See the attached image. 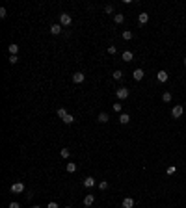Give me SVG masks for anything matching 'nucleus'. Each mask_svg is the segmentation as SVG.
Segmentation results:
<instances>
[{"mask_svg":"<svg viewBox=\"0 0 186 208\" xmlns=\"http://www.w3.org/2000/svg\"><path fill=\"white\" fill-rule=\"evenodd\" d=\"M134 59V54L130 52V50H125L123 52V62H132Z\"/></svg>","mask_w":186,"mask_h":208,"instance_id":"16","label":"nucleus"},{"mask_svg":"<svg viewBox=\"0 0 186 208\" xmlns=\"http://www.w3.org/2000/svg\"><path fill=\"white\" fill-rule=\"evenodd\" d=\"M121 204H123V208H132V206H134V199H132V197H125Z\"/></svg>","mask_w":186,"mask_h":208,"instance_id":"11","label":"nucleus"},{"mask_svg":"<svg viewBox=\"0 0 186 208\" xmlns=\"http://www.w3.org/2000/svg\"><path fill=\"white\" fill-rule=\"evenodd\" d=\"M84 80H86V74H84V72H74V74H73V82H74V84H82Z\"/></svg>","mask_w":186,"mask_h":208,"instance_id":"5","label":"nucleus"},{"mask_svg":"<svg viewBox=\"0 0 186 208\" xmlns=\"http://www.w3.org/2000/svg\"><path fill=\"white\" fill-rule=\"evenodd\" d=\"M60 154H61V158H69L71 156V151H69V149H61Z\"/></svg>","mask_w":186,"mask_h":208,"instance_id":"23","label":"nucleus"},{"mask_svg":"<svg viewBox=\"0 0 186 208\" xmlns=\"http://www.w3.org/2000/svg\"><path fill=\"white\" fill-rule=\"evenodd\" d=\"M112 78H114V80H115V82H119V80H121V78H123V72H121V71H119V69H117V71H114V74H112Z\"/></svg>","mask_w":186,"mask_h":208,"instance_id":"20","label":"nucleus"},{"mask_svg":"<svg viewBox=\"0 0 186 208\" xmlns=\"http://www.w3.org/2000/svg\"><path fill=\"white\" fill-rule=\"evenodd\" d=\"M17 62H19V58H17V56H9V63H11V65H15Z\"/></svg>","mask_w":186,"mask_h":208,"instance_id":"30","label":"nucleus"},{"mask_svg":"<svg viewBox=\"0 0 186 208\" xmlns=\"http://www.w3.org/2000/svg\"><path fill=\"white\" fill-rule=\"evenodd\" d=\"M61 121H64L65 125H73V123H74V117H73L71 113H67V115H65L64 119H61Z\"/></svg>","mask_w":186,"mask_h":208,"instance_id":"17","label":"nucleus"},{"mask_svg":"<svg viewBox=\"0 0 186 208\" xmlns=\"http://www.w3.org/2000/svg\"><path fill=\"white\" fill-rule=\"evenodd\" d=\"M95 184H97V182H95V178H93V176H86V178H84V188L89 190V188H93Z\"/></svg>","mask_w":186,"mask_h":208,"instance_id":"7","label":"nucleus"},{"mask_svg":"<svg viewBox=\"0 0 186 208\" xmlns=\"http://www.w3.org/2000/svg\"><path fill=\"white\" fill-rule=\"evenodd\" d=\"M175 173H177V167L175 166H169L167 167V175H175Z\"/></svg>","mask_w":186,"mask_h":208,"instance_id":"26","label":"nucleus"},{"mask_svg":"<svg viewBox=\"0 0 186 208\" xmlns=\"http://www.w3.org/2000/svg\"><path fill=\"white\" fill-rule=\"evenodd\" d=\"M184 67H186V58H184Z\"/></svg>","mask_w":186,"mask_h":208,"instance_id":"35","label":"nucleus"},{"mask_svg":"<svg viewBox=\"0 0 186 208\" xmlns=\"http://www.w3.org/2000/svg\"><path fill=\"white\" fill-rule=\"evenodd\" d=\"M134 37V34L130 32V30H125V32H123V39H125V41H130Z\"/></svg>","mask_w":186,"mask_h":208,"instance_id":"19","label":"nucleus"},{"mask_svg":"<svg viewBox=\"0 0 186 208\" xmlns=\"http://www.w3.org/2000/svg\"><path fill=\"white\" fill-rule=\"evenodd\" d=\"M108 121H110V117H108V113L101 112V113H99V123H108Z\"/></svg>","mask_w":186,"mask_h":208,"instance_id":"18","label":"nucleus"},{"mask_svg":"<svg viewBox=\"0 0 186 208\" xmlns=\"http://www.w3.org/2000/svg\"><path fill=\"white\" fill-rule=\"evenodd\" d=\"M129 95H130V89H129V87H119V89H115V97H117L119 100L129 99Z\"/></svg>","mask_w":186,"mask_h":208,"instance_id":"1","label":"nucleus"},{"mask_svg":"<svg viewBox=\"0 0 186 208\" xmlns=\"http://www.w3.org/2000/svg\"><path fill=\"white\" fill-rule=\"evenodd\" d=\"M61 28H64L61 24H52V26H50V34H52V35H60V34H61Z\"/></svg>","mask_w":186,"mask_h":208,"instance_id":"10","label":"nucleus"},{"mask_svg":"<svg viewBox=\"0 0 186 208\" xmlns=\"http://www.w3.org/2000/svg\"><path fill=\"white\" fill-rule=\"evenodd\" d=\"M114 21H115V24H123V22H125V15H123V13H115Z\"/></svg>","mask_w":186,"mask_h":208,"instance_id":"15","label":"nucleus"},{"mask_svg":"<svg viewBox=\"0 0 186 208\" xmlns=\"http://www.w3.org/2000/svg\"><path fill=\"white\" fill-rule=\"evenodd\" d=\"M46 208H60V206H58V203H54V201H52V203L46 204Z\"/></svg>","mask_w":186,"mask_h":208,"instance_id":"31","label":"nucleus"},{"mask_svg":"<svg viewBox=\"0 0 186 208\" xmlns=\"http://www.w3.org/2000/svg\"><path fill=\"white\" fill-rule=\"evenodd\" d=\"M132 76H134V80H136V82H140V80H142V78L145 76V72H143V69H136V71L132 72Z\"/></svg>","mask_w":186,"mask_h":208,"instance_id":"8","label":"nucleus"},{"mask_svg":"<svg viewBox=\"0 0 186 208\" xmlns=\"http://www.w3.org/2000/svg\"><path fill=\"white\" fill-rule=\"evenodd\" d=\"M32 208H41V206H37V204H34V206H32Z\"/></svg>","mask_w":186,"mask_h":208,"instance_id":"34","label":"nucleus"},{"mask_svg":"<svg viewBox=\"0 0 186 208\" xmlns=\"http://www.w3.org/2000/svg\"><path fill=\"white\" fill-rule=\"evenodd\" d=\"M157 80H158L160 84L167 82V72H166V71H158V72H157Z\"/></svg>","mask_w":186,"mask_h":208,"instance_id":"9","label":"nucleus"},{"mask_svg":"<svg viewBox=\"0 0 186 208\" xmlns=\"http://www.w3.org/2000/svg\"><path fill=\"white\" fill-rule=\"evenodd\" d=\"M99 190H102V191L108 190V182H106V180H101V182H99Z\"/></svg>","mask_w":186,"mask_h":208,"instance_id":"25","label":"nucleus"},{"mask_svg":"<svg viewBox=\"0 0 186 208\" xmlns=\"http://www.w3.org/2000/svg\"><path fill=\"white\" fill-rule=\"evenodd\" d=\"M9 190H11V193H22L24 191V184L22 182H13Z\"/></svg>","mask_w":186,"mask_h":208,"instance_id":"4","label":"nucleus"},{"mask_svg":"<svg viewBox=\"0 0 186 208\" xmlns=\"http://www.w3.org/2000/svg\"><path fill=\"white\" fill-rule=\"evenodd\" d=\"M138 22L142 24V26L147 24V22H149V13H145V11H143V13H140V15H138Z\"/></svg>","mask_w":186,"mask_h":208,"instance_id":"6","label":"nucleus"},{"mask_svg":"<svg viewBox=\"0 0 186 208\" xmlns=\"http://www.w3.org/2000/svg\"><path fill=\"white\" fill-rule=\"evenodd\" d=\"M115 52H117V47L110 45V47H108V54H115Z\"/></svg>","mask_w":186,"mask_h":208,"instance_id":"28","label":"nucleus"},{"mask_svg":"<svg viewBox=\"0 0 186 208\" xmlns=\"http://www.w3.org/2000/svg\"><path fill=\"white\" fill-rule=\"evenodd\" d=\"M93 203H95V197H93L91 193H88V195L84 197V206H91Z\"/></svg>","mask_w":186,"mask_h":208,"instance_id":"13","label":"nucleus"},{"mask_svg":"<svg viewBox=\"0 0 186 208\" xmlns=\"http://www.w3.org/2000/svg\"><path fill=\"white\" fill-rule=\"evenodd\" d=\"M8 50H9V56H17V52H19V45H9L8 47Z\"/></svg>","mask_w":186,"mask_h":208,"instance_id":"14","label":"nucleus"},{"mask_svg":"<svg viewBox=\"0 0 186 208\" xmlns=\"http://www.w3.org/2000/svg\"><path fill=\"white\" fill-rule=\"evenodd\" d=\"M65 169H67V173H74L76 171V163H73V162H69L67 166H65Z\"/></svg>","mask_w":186,"mask_h":208,"instance_id":"21","label":"nucleus"},{"mask_svg":"<svg viewBox=\"0 0 186 208\" xmlns=\"http://www.w3.org/2000/svg\"><path fill=\"white\" fill-rule=\"evenodd\" d=\"M71 22H73V19H71V15L69 13H60V24L61 26H71Z\"/></svg>","mask_w":186,"mask_h":208,"instance_id":"2","label":"nucleus"},{"mask_svg":"<svg viewBox=\"0 0 186 208\" xmlns=\"http://www.w3.org/2000/svg\"><path fill=\"white\" fill-rule=\"evenodd\" d=\"M65 208H71V206H65Z\"/></svg>","mask_w":186,"mask_h":208,"instance_id":"36","label":"nucleus"},{"mask_svg":"<svg viewBox=\"0 0 186 208\" xmlns=\"http://www.w3.org/2000/svg\"><path fill=\"white\" fill-rule=\"evenodd\" d=\"M182 113H184V108L181 106V104H175V106L171 108V117L179 119V117H182Z\"/></svg>","mask_w":186,"mask_h":208,"instance_id":"3","label":"nucleus"},{"mask_svg":"<svg viewBox=\"0 0 186 208\" xmlns=\"http://www.w3.org/2000/svg\"><path fill=\"white\" fill-rule=\"evenodd\" d=\"M8 17V11H6V8H0V19H6Z\"/></svg>","mask_w":186,"mask_h":208,"instance_id":"27","label":"nucleus"},{"mask_svg":"<svg viewBox=\"0 0 186 208\" xmlns=\"http://www.w3.org/2000/svg\"><path fill=\"white\" fill-rule=\"evenodd\" d=\"M56 115H58V117H60V119H64V117H65V115H67V110H65V108H60V110H58V112H56Z\"/></svg>","mask_w":186,"mask_h":208,"instance_id":"22","label":"nucleus"},{"mask_svg":"<svg viewBox=\"0 0 186 208\" xmlns=\"http://www.w3.org/2000/svg\"><path fill=\"white\" fill-rule=\"evenodd\" d=\"M119 123H121V125H129V123H130V115H129V113H121V115H119Z\"/></svg>","mask_w":186,"mask_h":208,"instance_id":"12","label":"nucleus"},{"mask_svg":"<svg viewBox=\"0 0 186 208\" xmlns=\"http://www.w3.org/2000/svg\"><path fill=\"white\" fill-rule=\"evenodd\" d=\"M9 208H21L19 203H9Z\"/></svg>","mask_w":186,"mask_h":208,"instance_id":"33","label":"nucleus"},{"mask_svg":"<svg viewBox=\"0 0 186 208\" xmlns=\"http://www.w3.org/2000/svg\"><path fill=\"white\" fill-rule=\"evenodd\" d=\"M114 112H115V113L121 112V104H114Z\"/></svg>","mask_w":186,"mask_h":208,"instance_id":"32","label":"nucleus"},{"mask_svg":"<svg viewBox=\"0 0 186 208\" xmlns=\"http://www.w3.org/2000/svg\"><path fill=\"white\" fill-rule=\"evenodd\" d=\"M104 11H106V13H114V6H112V4L104 6Z\"/></svg>","mask_w":186,"mask_h":208,"instance_id":"29","label":"nucleus"},{"mask_svg":"<svg viewBox=\"0 0 186 208\" xmlns=\"http://www.w3.org/2000/svg\"><path fill=\"white\" fill-rule=\"evenodd\" d=\"M162 100H164V102H171V93L166 91V93L162 95Z\"/></svg>","mask_w":186,"mask_h":208,"instance_id":"24","label":"nucleus"}]
</instances>
